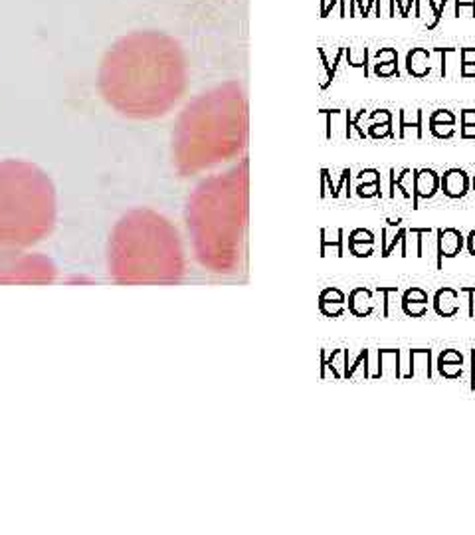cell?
<instances>
[{
    "label": "cell",
    "mask_w": 475,
    "mask_h": 535,
    "mask_svg": "<svg viewBox=\"0 0 475 535\" xmlns=\"http://www.w3.org/2000/svg\"><path fill=\"white\" fill-rule=\"evenodd\" d=\"M430 133L436 139H452L456 133V125L452 123H438V121H430Z\"/></svg>",
    "instance_id": "cell-21"
},
{
    "label": "cell",
    "mask_w": 475,
    "mask_h": 535,
    "mask_svg": "<svg viewBox=\"0 0 475 535\" xmlns=\"http://www.w3.org/2000/svg\"><path fill=\"white\" fill-rule=\"evenodd\" d=\"M382 62H398V52L394 48H380L374 54V64H382Z\"/></svg>",
    "instance_id": "cell-28"
},
{
    "label": "cell",
    "mask_w": 475,
    "mask_h": 535,
    "mask_svg": "<svg viewBox=\"0 0 475 535\" xmlns=\"http://www.w3.org/2000/svg\"><path fill=\"white\" fill-rule=\"evenodd\" d=\"M349 252L355 258H369L374 254V244L372 242H349Z\"/></svg>",
    "instance_id": "cell-24"
},
{
    "label": "cell",
    "mask_w": 475,
    "mask_h": 535,
    "mask_svg": "<svg viewBox=\"0 0 475 535\" xmlns=\"http://www.w3.org/2000/svg\"><path fill=\"white\" fill-rule=\"evenodd\" d=\"M472 388H475V349L472 351Z\"/></svg>",
    "instance_id": "cell-41"
},
{
    "label": "cell",
    "mask_w": 475,
    "mask_h": 535,
    "mask_svg": "<svg viewBox=\"0 0 475 535\" xmlns=\"http://www.w3.org/2000/svg\"><path fill=\"white\" fill-rule=\"evenodd\" d=\"M461 139H475V125H461Z\"/></svg>",
    "instance_id": "cell-40"
},
{
    "label": "cell",
    "mask_w": 475,
    "mask_h": 535,
    "mask_svg": "<svg viewBox=\"0 0 475 535\" xmlns=\"http://www.w3.org/2000/svg\"><path fill=\"white\" fill-rule=\"evenodd\" d=\"M107 266L117 283L177 282L184 270L177 228L155 210L135 208L111 232Z\"/></svg>",
    "instance_id": "cell-3"
},
{
    "label": "cell",
    "mask_w": 475,
    "mask_h": 535,
    "mask_svg": "<svg viewBox=\"0 0 475 535\" xmlns=\"http://www.w3.org/2000/svg\"><path fill=\"white\" fill-rule=\"evenodd\" d=\"M472 187H474V193H475V177H474V180H472Z\"/></svg>",
    "instance_id": "cell-42"
},
{
    "label": "cell",
    "mask_w": 475,
    "mask_h": 535,
    "mask_svg": "<svg viewBox=\"0 0 475 535\" xmlns=\"http://www.w3.org/2000/svg\"><path fill=\"white\" fill-rule=\"evenodd\" d=\"M436 242H438V262L436 266L442 270L444 258H456L461 252L465 238L458 228H440L436 230Z\"/></svg>",
    "instance_id": "cell-7"
},
{
    "label": "cell",
    "mask_w": 475,
    "mask_h": 535,
    "mask_svg": "<svg viewBox=\"0 0 475 535\" xmlns=\"http://www.w3.org/2000/svg\"><path fill=\"white\" fill-rule=\"evenodd\" d=\"M434 310L440 317H454L460 313V292L454 288H442L434 296Z\"/></svg>",
    "instance_id": "cell-10"
},
{
    "label": "cell",
    "mask_w": 475,
    "mask_h": 535,
    "mask_svg": "<svg viewBox=\"0 0 475 535\" xmlns=\"http://www.w3.org/2000/svg\"><path fill=\"white\" fill-rule=\"evenodd\" d=\"M56 276L58 268L42 254L22 250L0 254V283H50Z\"/></svg>",
    "instance_id": "cell-6"
},
{
    "label": "cell",
    "mask_w": 475,
    "mask_h": 535,
    "mask_svg": "<svg viewBox=\"0 0 475 535\" xmlns=\"http://www.w3.org/2000/svg\"><path fill=\"white\" fill-rule=\"evenodd\" d=\"M469 187H472V178L463 169H447L440 177V191L447 198H463L469 193Z\"/></svg>",
    "instance_id": "cell-8"
},
{
    "label": "cell",
    "mask_w": 475,
    "mask_h": 535,
    "mask_svg": "<svg viewBox=\"0 0 475 535\" xmlns=\"http://www.w3.org/2000/svg\"><path fill=\"white\" fill-rule=\"evenodd\" d=\"M406 70L416 79L426 77L430 74V52L426 48H412L406 54Z\"/></svg>",
    "instance_id": "cell-13"
},
{
    "label": "cell",
    "mask_w": 475,
    "mask_h": 535,
    "mask_svg": "<svg viewBox=\"0 0 475 535\" xmlns=\"http://www.w3.org/2000/svg\"><path fill=\"white\" fill-rule=\"evenodd\" d=\"M345 58L351 68L365 70V75H369V50L367 48H345Z\"/></svg>",
    "instance_id": "cell-17"
},
{
    "label": "cell",
    "mask_w": 475,
    "mask_h": 535,
    "mask_svg": "<svg viewBox=\"0 0 475 535\" xmlns=\"http://www.w3.org/2000/svg\"><path fill=\"white\" fill-rule=\"evenodd\" d=\"M372 123H392V113L388 109H376L372 111Z\"/></svg>",
    "instance_id": "cell-32"
},
{
    "label": "cell",
    "mask_w": 475,
    "mask_h": 535,
    "mask_svg": "<svg viewBox=\"0 0 475 535\" xmlns=\"http://www.w3.org/2000/svg\"><path fill=\"white\" fill-rule=\"evenodd\" d=\"M440 191V175L434 169H418L414 171V207H420L422 198H432Z\"/></svg>",
    "instance_id": "cell-9"
},
{
    "label": "cell",
    "mask_w": 475,
    "mask_h": 535,
    "mask_svg": "<svg viewBox=\"0 0 475 535\" xmlns=\"http://www.w3.org/2000/svg\"><path fill=\"white\" fill-rule=\"evenodd\" d=\"M358 180L365 182V185H369V182H380V173H378L376 169H362V171L358 173Z\"/></svg>",
    "instance_id": "cell-31"
},
{
    "label": "cell",
    "mask_w": 475,
    "mask_h": 535,
    "mask_svg": "<svg viewBox=\"0 0 475 535\" xmlns=\"http://www.w3.org/2000/svg\"><path fill=\"white\" fill-rule=\"evenodd\" d=\"M369 137H372V139H385V137L394 139L392 123H371V127H369Z\"/></svg>",
    "instance_id": "cell-23"
},
{
    "label": "cell",
    "mask_w": 475,
    "mask_h": 535,
    "mask_svg": "<svg viewBox=\"0 0 475 535\" xmlns=\"http://www.w3.org/2000/svg\"><path fill=\"white\" fill-rule=\"evenodd\" d=\"M460 294H467V315L474 317L475 315V306H474V296H475V285L474 288H460Z\"/></svg>",
    "instance_id": "cell-33"
},
{
    "label": "cell",
    "mask_w": 475,
    "mask_h": 535,
    "mask_svg": "<svg viewBox=\"0 0 475 535\" xmlns=\"http://www.w3.org/2000/svg\"><path fill=\"white\" fill-rule=\"evenodd\" d=\"M367 363H369V349H365V351H360L358 357H356V361L351 365V367H347V371H345V379H351V377H355V371L358 367H367Z\"/></svg>",
    "instance_id": "cell-27"
},
{
    "label": "cell",
    "mask_w": 475,
    "mask_h": 535,
    "mask_svg": "<svg viewBox=\"0 0 475 535\" xmlns=\"http://www.w3.org/2000/svg\"><path fill=\"white\" fill-rule=\"evenodd\" d=\"M58 214L52 178L20 159L0 161V252L26 250L44 240Z\"/></svg>",
    "instance_id": "cell-5"
},
{
    "label": "cell",
    "mask_w": 475,
    "mask_h": 535,
    "mask_svg": "<svg viewBox=\"0 0 475 535\" xmlns=\"http://www.w3.org/2000/svg\"><path fill=\"white\" fill-rule=\"evenodd\" d=\"M438 371L444 379H460L463 373V355L458 349H444L438 355Z\"/></svg>",
    "instance_id": "cell-12"
},
{
    "label": "cell",
    "mask_w": 475,
    "mask_h": 535,
    "mask_svg": "<svg viewBox=\"0 0 475 535\" xmlns=\"http://www.w3.org/2000/svg\"><path fill=\"white\" fill-rule=\"evenodd\" d=\"M349 312L355 317H369L374 312L372 292L367 288H355L349 296Z\"/></svg>",
    "instance_id": "cell-14"
},
{
    "label": "cell",
    "mask_w": 475,
    "mask_h": 535,
    "mask_svg": "<svg viewBox=\"0 0 475 535\" xmlns=\"http://www.w3.org/2000/svg\"><path fill=\"white\" fill-rule=\"evenodd\" d=\"M445 2H447V0H442V2H440V6L436 8V12H434V20L428 24V28L430 30L436 28V26H438V22L442 20V12H444V8H445Z\"/></svg>",
    "instance_id": "cell-36"
},
{
    "label": "cell",
    "mask_w": 475,
    "mask_h": 535,
    "mask_svg": "<svg viewBox=\"0 0 475 535\" xmlns=\"http://www.w3.org/2000/svg\"><path fill=\"white\" fill-rule=\"evenodd\" d=\"M460 75L461 77H475V62H472V64H461Z\"/></svg>",
    "instance_id": "cell-38"
},
{
    "label": "cell",
    "mask_w": 475,
    "mask_h": 535,
    "mask_svg": "<svg viewBox=\"0 0 475 535\" xmlns=\"http://www.w3.org/2000/svg\"><path fill=\"white\" fill-rule=\"evenodd\" d=\"M469 6L472 8V16H475V0H456V16L460 18V10Z\"/></svg>",
    "instance_id": "cell-37"
},
{
    "label": "cell",
    "mask_w": 475,
    "mask_h": 535,
    "mask_svg": "<svg viewBox=\"0 0 475 535\" xmlns=\"http://www.w3.org/2000/svg\"><path fill=\"white\" fill-rule=\"evenodd\" d=\"M430 121H438V123H452V125H456L458 118H456L449 109H438V111H434V113L430 115Z\"/></svg>",
    "instance_id": "cell-29"
},
{
    "label": "cell",
    "mask_w": 475,
    "mask_h": 535,
    "mask_svg": "<svg viewBox=\"0 0 475 535\" xmlns=\"http://www.w3.org/2000/svg\"><path fill=\"white\" fill-rule=\"evenodd\" d=\"M460 58V64H472V62H475V48H461Z\"/></svg>",
    "instance_id": "cell-34"
},
{
    "label": "cell",
    "mask_w": 475,
    "mask_h": 535,
    "mask_svg": "<svg viewBox=\"0 0 475 535\" xmlns=\"http://www.w3.org/2000/svg\"><path fill=\"white\" fill-rule=\"evenodd\" d=\"M461 125H475V109H463L460 113Z\"/></svg>",
    "instance_id": "cell-35"
},
{
    "label": "cell",
    "mask_w": 475,
    "mask_h": 535,
    "mask_svg": "<svg viewBox=\"0 0 475 535\" xmlns=\"http://www.w3.org/2000/svg\"><path fill=\"white\" fill-rule=\"evenodd\" d=\"M465 246H467V252L475 258V228L467 234V238H465Z\"/></svg>",
    "instance_id": "cell-39"
},
{
    "label": "cell",
    "mask_w": 475,
    "mask_h": 535,
    "mask_svg": "<svg viewBox=\"0 0 475 535\" xmlns=\"http://www.w3.org/2000/svg\"><path fill=\"white\" fill-rule=\"evenodd\" d=\"M248 207V163L204 180L188 203V230L202 264L224 272L236 264Z\"/></svg>",
    "instance_id": "cell-4"
},
{
    "label": "cell",
    "mask_w": 475,
    "mask_h": 535,
    "mask_svg": "<svg viewBox=\"0 0 475 535\" xmlns=\"http://www.w3.org/2000/svg\"><path fill=\"white\" fill-rule=\"evenodd\" d=\"M246 100L238 84L196 97L178 118L173 159L182 175H194L240 153L246 143Z\"/></svg>",
    "instance_id": "cell-2"
},
{
    "label": "cell",
    "mask_w": 475,
    "mask_h": 535,
    "mask_svg": "<svg viewBox=\"0 0 475 535\" xmlns=\"http://www.w3.org/2000/svg\"><path fill=\"white\" fill-rule=\"evenodd\" d=\"M97 88L107 105L125 118H163L186 88L180 44L157 30H137L119 38L101 59Z\"/></svg>",
    "instance_id": "cell-1"
},
{
    "label": "cell",
    "mask_w": 475,
    "mask_h": 535,
    "mask_svg": "<svg viewBox=\"0 0 475 535\" xmlns=\"http://www.w3.org/2000/svg\"><path fill=\"white\" fill-rule=\"evenodd\" d=\"M347 353V349H335L333 355L329 357V361H325V353H323V367H331L333 369V377L335 379H342L345 377V371L349 367V363H339V359Z\"/></svg>",
    "instance_id": "cell-19"
},
{
    "label": "cell",
    "mask_w": 475,
    "mask_h": 535,
    "mask_svg": "<svg viewBox=\"0 0 475 535\" xmlns=\"http://www.w3.org/2000/svg\"><path fill=\"white\" fill-rule=\"evenodd\" d=\"M349 242H372L374 244V234L367 228H356L349 234Z\"/></svg>",
    "instance_id": "cell-30"
},
{
    "label": "cell",
    "mask_w": 475,
    "mask_h": 535,
    "mask_svg": "<svg viewBox=\"0 0 475 535\" xmlns=\"http://www.w3.org/2000/svg\"><path fill=\"white\" fill-rule=\"evenodd\" d=\"M345 301L347 297L339 288H327L319 297V308L329 317H341L345 313Z\"/></svg>",
    "instance_id": "cell-15"
},
{
    "label": "cell",
    "mask_w": 475,
    "mask_h": 535,
    "mask_svg": "<svg viewBox=\"0 0 475 535\" xmlns=\"http://www.w3.org/2000/svg\"><path fill=\"white\" fill-rule=\"evenodd\" d=\"M422 119H424L422 109H416L412 118H410V111L402 109L400 111V131H398V137H400V139H404L408 129H414L416 137H418V139H422V137H424V129H422Z\"/></svg>",
    "instance_id": "cell-16"
},
{
    "label": "cell",
    "mask_w": 475,
    "mask_h": 535,
    "mask_svg": "<svg viewBox=\"0 0 475 535\" xmlns=\"http://www.w3.org/2000/svg\"><path fill=\"white\" fill-rule=\"evenodd\" d=\"M356 194H358L360 198H372V196H378V194H380V182H369V185L360 182V185L356 187Z\"/></svg>",
    "instance_id": "cell-26"
},
{
    "label": "cell",
    "mask_w": 475,
    "mask_h": 535,
    "mask_svg": "<svg viewBox=\"0 0 475 535\" xmlns=\"http://www.w3.org/2000/svg\"><path fill=\"white\" fill-rule=\"evenodd\" d=\"M404 238H406V230H396L394 232V236H392V240H390V244H386V246H382V258H388L390 254L394 252V248L400 244L402 246V252L400 256L402 258H406V248H404Z\"/></svg>",
    "instance_id": "cell-22"
},
{
    "label": "cell",
    "mask_w": 475,
    "mask_h": 535,
    "mask_svg": "<svg viewBox=\"0 0 475 535\" xmlns=\"http://www.w3.org/2000/svg\"><path fill=\"white\" fill-rule=\"evenodd\" d=\"M394 185L400 189L406 198H412L414 196V171L404 169L398 177H394Z\"/></svg>",
    "instance_id": "cell-20"
},
{
    "label": "cell",
    "mask_w": 475,
    "mask_h": 535,
    "mask_svg": "<svg viewBox=\"0 0 475 535\" xmlns=\"http://www.w3.org/2000/svg\"><path fill=\"white\" fill-rule=\"evenodd\" d=\"M342 234H345V232L339 228V230H337V238L327 240L325 232L321 230V256H327L329 250H333V254H335L337 258L345 256V248H342Z\"/></svg>",
    "instance_id": "cell-18"
},
{
    "label": "cell",
    "mask_w": 475,
    "mask_h": 535,
    "mask_svg": "<svg viewBox=\"0 0 475 535\" xmlns=\"http://www.w3.org/2000/svg\"><path fill=\"white\" fill-rule=\"evenodd\" d=\"M430 297L422 288H410L402 296V312L408 317H424Z\"/></svg>",
    "instance_id": "cell-11"
},
{
    "label": "cell",
    "mask_w": 475,
    "mask_h": 535,
    "mask_svg": "<svg viewBox=\"0 0 475 535\" xmlns=\"http://www.w3.org/2000/svg\"><path fill=\"white\" fill-rule=\"evenodd\" d=\"M374 75H378V77H392V75H398V62H382V64H374Z\"/></svg>",
    "instance_id": "cell-25"
}]
</instances>
